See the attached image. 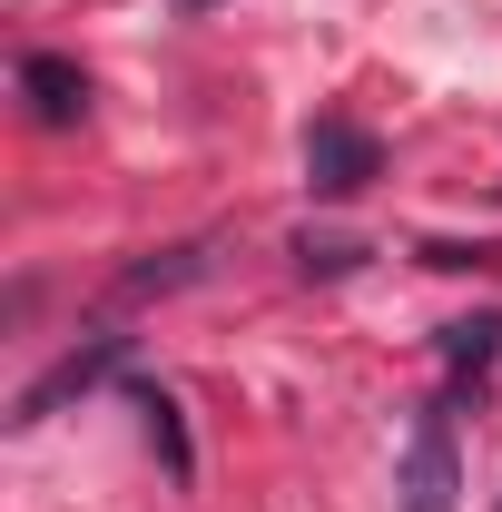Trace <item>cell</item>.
I'll return each mask as SVG.
<instances>
[{
	"label": "cell",
	"instance_id": "6",
	"mask_svg": "<svg viewBox=\"0 0 502 512\" xmlns=\"http://www.w3.org/2000/svg\"><path fill=\"white\" fill-rule=\"evenodd\" d=\"M502 355V316H463V325H443V365L453 375H483Z\"/></svg>",
	"mask_w": 502,
	"mask_h": 512
},
{
	"label": "cell",
	"instance_id": "7",
	"mask_svg": "<svg viewBox=\"0 0 502 512\" xmlns=\"http://www.w3.org/2000/svg\"><path fill=\"white\" fill-rule=\"evenodd\" d=\"M355 237H296V266H306V276H345V266H355Z\"/></svg>",
	"mask_w": 502,
	"mask_h": 512
},
{
	"label": "cell",
	"instance_id": "2",
	"mask_svg": "<svg viewBox=\"0 0 502 512\" xmlns=\"http://www.w3.org/2000/svg\"><path fill=\"white\" fill-rule=\"evenodd\" d=\"M375 168H384L375 128H355V119H315V128H306V188H315V197H355Z\"/></svg>",
	"mask_w": 502,
	"mask_h": 512
},
{
	"label": "cell",
	"instance_id": "1",
	"mask_svg": "<svg viewBox=\"0 0 502 512\" xmlns=\"http://www.w3.org/2000/svg\"><path fill=\"white\" fill-rule=\"evenodd\" d=\"M453 493H463L453 424H443V404H424L414 434H404V463H394V503H404V512H453Z\"/></svg>",
	"mask_w": 502,
	"mask_h": 512
},
{
	"label": "cell",
	"instance_id": "5",
	"mask_svg": "<svg viewBox=\"0 0 502 512\" xmlns=\"http://www.w3.org/2000/svg\"><path fill=\"white\" fill-rule=\"evenodd\" d=\"M138 424H148V444H158V463L188 483L197 473V444H188V424H178V394H158V384H138Z\"/></svg>",
	"mask_w": 502,
	"mask_h": 512
},
{
	"label": "cell",
	"instance_id": "4",
	"mask_svg": "<svg viewBox=\"0 0 502 512\" xmlns=\"http://www.w3.org/2000/svg\"><path fill=\"white\" fill-rule=\"evenodd\" d=\"M20 99H30L40 128H79L89 119V79H79V60H60V50H30V60H20Z\"/></svg>",
	"mask_w": 502,
	"mask_h": 512
},
{
	"label": "cell",
	"instance_id": "3",
	"mask_svg": "<svg viewBox=\"0 0 502 512\" xmlns=\"http://www.w3.org/2000/svg\"><path fill=\"white\" fill-rule=\"evenodd\" d=\"M119 355H128V335H89L79 355H60L50 375H40V384H30V394H20V414H10V424H40L50 404H69V394H89V384H99V375H119Z\"/></svg>",
	"mask_w": 502,
	"mask_h": 512
}]
</instances>
